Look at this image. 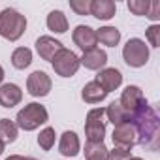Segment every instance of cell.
<instances>
[{
    "instance_id": "6da1fadb",
    "label": "cell",
    "mask_w": 160,
    "mask_h": 160,
    "mask_svg": "<svg viewBox=\"0 0 160 160\" xmlns=\"http://www.w3.org/2000/svg\"><path fill=\"white\" fill-rule=\"evenodd\" d=\"M130 122L136 128V143L145 149L154 151L158 147V134H160V121L154 109L145 102L132 117Z\"/></svg>"
},
{
    "instance_id": "7a4b0ae2",
    "label": "cell",
    "mask_w": 160,
    "mask_h": 160,
    "mask_svg": "<svg viewBox=\"0 0 160 160\" xmlns=\"http://www.w3.org/2000/svg\"><path fill=\"white\" fill-rule=\"evenodd\" d=\"M27 30V19L13 8H6L0 12V36L15 42Z\"/></svg>"
},
{
    "instance_id": "3957f363",
    "label": "cell",
    "mask_w": 160,
    "mask_h": 160,
    "mask_svg": "<svg viewBox=\"0 0 160 160\" xmlns=\"http://www.w3.org/2000/svg\"><path fill=\"white\" fill-rule=\"evenodd\" d=\"M49 119V113L47 109L38 104V102H32V104H27L19 113H17V128L25 130V132H30V130H36L40 124H45Z\"/></svg>"
},
{
    "instance_id": "277c9868",
    "label": "cell",
    "mask_w": 160,
    "mask_h": 160,
    "mask_svg": "<svg viewBox=\"0 0 160 160\" xmlns=\"http://www.w3.org/2000/svg\"><path fill=\"white\" fill-rule=\"evenodd\" d=\"M106 109L104 108H94L87 113L85 121V136L87 141H104L106 136Z\"/></svg>"
},
{
    "instance_id": "5b68a950",
    "label": "cell",
    "mask_w": 160,
    "mask_h": 160,
    "mask_svg": "<svg viewBox=\"0 0 160 160\" xmlns=\"http://www.w3.org/2000/svg\"><path fill=\"white\" fill-rule=\"evenodd\" d=\"M51 64H53V70L57 72V75H60V77H72V75H75V72L79 70V66H81L79 57L73 51L66 49V47H62L53 57Z\"/></svg>"
},
{
    "instance_id": "8992f818",
    "label": "cell",
    "mask_w": 160,
    "mask_h": 160,
    "mask_svg": "<svg viewBox=\"0 0 160 160\" xmlns=\"http://www.w3.org/2000/svg\"><path fill=\"white\" fill-rule=\"evenodd\" d=\"M122 58L128 66L132 68H141L147 64L149 60V47L145 45L143 40L139 38H132L126 42L124 49H122Z\"/></svg>"
},
{
    "instance_id": "52a82bcc",
    "label": "cell",
    "mask_w": 160,
    "mask_h": 160,
    "mask_svg": "<svg viewBox=\"0 0 160 160\" xmlns=\"http://www.w3.org/2000/svg\"><path fill=\"white\" fill-rule=\"evenodd\" d=\"M51 87H53L51 77H49L45 72H42V70L32 72V73L28 75V79H27V89H28V92H30L32 96H36V98L47 96V94L51 92Z\"/></svg>"
},
{
    "instance_id": "ba28073f",
    "label": "cell",
    "mask_w": 160,
    "mask_h": 160,
    "mask_svg": "<svg viewBox=\"0 0 160 160\" xmlns=\"http://www.w3.org/2000/svg\"><path fill=\"white\" fill-rule=\"evenodd\" d=\"M119 104H121V108L128 113V117H132V115L145 104V98H143L141 89L136 87V85H128V87L122 91Z\"/></svg>"
},
{
    "instance_id": "9c48e42d",
    "label": "cell",
    "mask_w": 160,
    "mask_h": 160,
    "mask_svg": "<svg viewBox=\"0 0 160 160\" xmlns=\"http://www.w3.org/2000/svg\"><path fill=\"white\" fill-rule=\"evenodd\" d=\"M111 139H113V145L117 149H126V151H132V147L136 145V128L132 122H124V124H119L113 128V134H111Z\"/></svg>"
},
{
    "instance_id": "30bf717a",
    "label": "cell",
    "mask_w": 160,
    "mask_h": 160,
    "mask_svg": "<svg viewBox=\"0 0 160 160\" xmlns=\"http://www.w3.org/2000/svg\"><path fill=\"white\" fill-rule=\"evenodd\" d=\"M72 38H73V43H75L79 49H83V53L94 49L96 43H98L94 28H91V27H87V25H79V27H75Z\"/></svg>"
},
{
    "instance_id": "8fae6325",
    "label": "cell",
    "mask_w": 160,
    "mask_h": 160,
    "mask_svg": "<svg viewBox=\"0 0 160 160\" xmlns=\"http://www.w3.org/2000/svg\"><path fill=\"white\" fill-rule=\"evenodd\" d=\"M94 81L100 83L106 92H111V91H117L121 87V83H122V73L117 68H104V70H100V73L96 75Z\"/></svg>"
},
{
    "instance_id": "7c38bea8",
    "label": "cell",
    "mask_w": 160,
    "mask_h": 160,
    "mask_svg": "<svg viewBox=\"0 0 160 160\" xmlns=\"http://www.w3.org/2000/svg\"><path fill=\"white\" fill-rule=\"evenodd\" d=\"M23 100V91L15 83H4L0 85V106L12 109Z\"/></svg>"
},
{
    "instance_id": "4fadbf2b",
    "label": "cell",
    "mask_w": 160,
    "mask_h": 160,
    "mask_svg": "<svg viewBox=\"0 0 160 160\" xmlns=\"http://www.w3.org/2000/svg\"><path fill=\"white\" fill-rule=\"evenodd\" d=\"M62 49V43L58 42V40H55V38H51V36H40L38 38V42H36V51H38V55L43 58V60H53V57L58 53Z\"/></svg>"
},
{
    "instance_id": "5bb4252c",
    "label": "cell",
    "mask_w": 160,
    "mask_h": 160,
    "mask_svg": "<svg viewBox=\"0 0 160 160\" xmlns=\"http://www.w3.org/2000/svg\"><path fill=\"white\" fill-rule=\"evenodd\" d=\"M79 62H81L87 70H102L108 64V55H106V51L94 47L91 51H85L83 57L79 58Z\"/></svg>"
},
{
    "instance_id": "9a60e30c",
    "label": "cell",
    "mask_w": 160,
    "mask_h": 160,
    "mask_svg": "<svg viewBox=\"0 0 160 160\" xmlns=\"http://www.w3.org/2000/svg\"><path fill=\"white\" fill-rule=\"evenodd\" d=\"M117 12V6L111 0H92L91 2V15L100 21H109Z\"/></svg>"
},
{
    "instance_id": "2e32d148",
    "label": "cell",
    "mask_w": 160,
    "mask_h": 160,
    "mask_svg": "<svg viewBox=\"0 0 160 160\" xmlns=\"http://www.w3.org/2000/svg\"><path fill=\"white\" fill-rule=\"evenodd\" d=\"M58 149H60V154H62V156H77V154H79V149H81L77 134L72 132V130H66V132L60 136Z\"/></svg>"
},
{
    "instance_id": "e0dca14e",
    "label": "cell",
    "mask_w": 160,
    "mask_h": 160,
    "mask_svg": "<svg viewBox=\"0 0 160 160\" xmlns=\"http://www.w3.org/2000/svg\"><path fill=\"white\" fill-rule=\"evenodd\" d=\"M106 96H108V92H106V91L102 89V85L96 83V81L87 83V85L83 87V91H81V98H83L87 104H98V102H102Z\"/></svg>"
},
{
    "instance_id": "ac0fdd59",
    "label": "cell",
    "mask_w": 160,
    "mask_h": 160,
    "mask_svg": "<svg viewBox=\"0 0 160 160\" xmlns=\"http://www.w3.org/2000/svg\"><path fill=\"white\" fill-rule=\"evenodd\" d=\"M106 115H108V121H109L113 126H119V124L130 122L128 113L121 108V104H119V102H111V104L106 108Z\"/></svg>"
},
{
    "instance_id": "d6986e66",
    "label": "cell",
    "mask_w": 160,
    "mask_h": 160,
    "mask_svg": "<svg viewBox=\"0 0 160 160\" xmlns=\"http://www.w3.org/2000/svg\"><path fill=\"white\" fill-rule=\"evenodd\" d=\"M47 28L57 32V34H62L68 30V19L66 15L60 12V10H53L49 15H47Z\"/></svg>"
},
{
    "instance_id": "ffe728a7",
    "label": "cell",
    "mask_w": 160,
    "mask_h": 160,
    "mask_svg": "<svg viewBox=\"0 0 160 160\" xmlns=\"http://www.w3.org/2000/svg\"><path fill=\"white\" fill-rule=\"evenodd\" d=\"M108 147L104 141H87L85 143V158L87 160H108Z\"/></svg>"
},
{
    "instance_id": "44dd1931",
    "label": "cell",
    "mask_w": 160,
    "mask_h": 160,
    "mask_svg": "<svg viewBox=\"0 0 160 160\" xmlns=\"http://www.w3.org/2000/svg\"><path fill=\"white\" fill-rule=\"evenodd\" d=\"M96 40L102 42V43L108 45V47H115V45L121 42V32H119L115 27H102V28L96 32Z\"/></svg>"
},
{
    "instance_id": "7402d4cb",
    "label": "cell",
    "mask_w": 160,
    "mask_h": 160,
    "mask_svg": "<svg viewBox=\"0 0 160 160\" xmlns=\"http://www.w3.org/2000/svg\"><path fill=\"white\" fill-rule=\"evenodd\" d=\"M30 62H32V51L28 47H17L12 53V64H13V68L25 70V68L30 66Z\"/></svg>"
},
{
    "instance_id": "603a6c76",
    "label": "cell",
    "mask_w": 160,
    "mask_h": 160,
    "mask_svg": "<svg viewBox=\"0 0 160 160\" xmlns=\"http://www.w3.org/2000/svg\"><path fill=\"white\" fill-rule=\"evenodd\" d=\"M0 139L4 143H13L17 139V124L10 119H0Z\"/></svg>"
},
{
    "instance_id": "cb8c5ba5",
    "label": "cell",
    "mask_w": 160,
    "mask_h": 160,
    "mask_svg": "<svg viewBox=\"0 0 160 160\" xmlns=\"http://www.w3.org/2000/svg\"><path fill=\"white\" fill-rule=\"evenodd\" d=\"M55 138H57L55 128L47 126V128H43V130L40 132V136H38V145H40L43 151H51L53 145H55Z\"/></svg>"
},
{
    "instance_id": "d4e9b609",
    "label": "cell",
    "mask_w": 160,
    "mask_h": 160,
    "mask_svg": "<svg viewBox=\"0 0 160 160\" xmlns=\"http://www.w3.org/2000/svg\"><path fill=\"white\" fill-rule=\"evenodd\" d=\"M126 6L134 15H147V10H149L151 2L149 0H128Z\"/></svg>"
},
{
    "instance_id": "484cf974",
    "label": "cell",
    "mask_w": 160,
    "mask_h": 160,
    "mask_svg": "<svg viewBox=\"0 0 160 160\" xmlns=\"http://www.w3.org/2000/svg\"><path fill=\"white\" fill-rule=\"evenodd\" d=\"M70 8L77 15H89L91 13V0H70Z\"/></svg>"
},
{
    "instance_id": "4316f807",
    "label": "cell",
    "mask_w": 160,
    "mask_h": 160,
    "mask_svg": "<svg viewBox=\"0 0 160 160\" xmlns=\"http://www.w3.org/2000/svg\"><path fill=\"white\" fill-rule=\"evenodd\" d=\"M147 40L151 42L152 47H160V27L158 25H151L147 28Z\"/></svg>"
},
{
    "instance_id": "83f0119b",
    "label": "cell",
    "mask_w": 160,
    "mask_h": 160,
    "mask_svg": "<svg viewBox=\"0 0 160 160\" xmlns=\"http://www.w3.org/2000/svg\"><path fill=\"white\" fill-rule=\"evenodd\" d=\"M130 156H132L130 151H126V149H117V147L108 152V160H128Z\"/></svg>"
},
{
    "instance_id": "f1b7e54d",
    "label": "cell",
    "mask_w": 160,
    "mask_h": 160,
    "mask_svg": "<svg viewBox=\"0 0 160 160\" xmlns=\"http://www.w3.org/2000/svg\"><path fill=\"white\" fill-rule=\"evenodd\" d=\"M145 17L151 19V21H158V19H160V2H151V6H149Z\"/></svg>"
},
{
    "instance_id": "f546056e",
    "label": "cell",
    "mask_w": 160,
    "mask_h": 160,
    "mask_svg": "<svg viewBox=\"0 0 160 160\" xmlns=\"http://www.w3.org/2000/svg\"><path fill=\"white\" fill-rule=\"evenodd\" d=\"M6 160H25V156H21V154H12V156H8Z\"/></svg>"
},
{
    "instance_id": "4dcf8cb0",
    "label": "cell",
    "mask_w": 160,
    "mask_h": 160,
    "mask_svg": "<svg viewBox=\"0 0 160 160\" xmlns=\"http://www.w3.org/2000/svg\"><path fill=\"white\" fill-rule=\"evenodd\" d=\"M2 79H4V68L0 66V83H2Z\"/></svg>"
},
{
    "instance_id": "1f68e13d",
    "label": "cell",
    "mask_w": 160,
    "mask_h": 160,
    "mask_svg": "<svg viewBox=\"0 0 160 160\" xmlns=\"http://www.w3.org/2000/svg\"><path fill=\"white\" fill-rule=\"evenodd\" d=\"M2 152H4V141L0 139V154H2Z\"/></svg>"
},
{
    "instance_id": "d6a6232c",
    "label": "cell",
    "mask_w": 160,
    "mask_h": 160,
    "mask_svg": "<svg viewBox=\"0 0 160 160\" xmlns=\"http://www.w3.org/2000/svg\"><path fill=\"white\" fill-rule=\"evenodd\" d=\"M128 160H143V158H138V156H130Z\"/></svg>"
},
{
    "instance_id": "836d02e7",
    "label": "cell",
    "mask_w": 160,
    "mask_h": 160,
    "mask_svg": "<svg viewBox=\"0 0 160 160\" xmlns=\"http://www.w3.org/2000/svg\"><path fill=\"white\" fill-rule=\"evenodd\" d=\"M25 160H36V158H32V156H28V158H25Z\"/></svg>"
}]
</instances>
